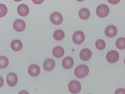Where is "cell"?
Returning a JSON list of instances; mask_svg holds the SVG:
<instances>
[{
	"label": "cell",
	"mask_w": 125,
	"mask_h": 94,
	"mask_svg": "<svg viewBox=\"0 0 125 94\" xmlns=\"http://www.w3.org/2000/svg\"><path fill=\"white\" fill-rule=\"evenodd\" d=\"M9 64L8 58L5 56H0V68L4 69L7 67Z\"/></svg>",
	"instance_id": "cell-19"
},
{
	"label": "cell",
	"mask_w": 125,
	"mask_h": 94,
	"mask_svg": "<svg viewBox=\"0 0 125 94\" xmlns=\"http://www.w3.org/2000/svg\"><path fill=\"white\" fill-rule=\"evenodd\" d=\"M95 45L98 49L102 50L105 48L106 44L104 41L102 39H99L96 41Z\"/></svg>",
	"instance_id": "cell-21"
},
{
	"label": "cell",
	"mask_w": 125,
	"mask_h": 94,
	"mask_svg": "<svg viewBox=\"0 0 125 94\" xmlns=\"http://www.w3.org/2000/svg\"><path fill=\"white\" fill-rule=\"evenodd\" d=\"M64 51L63 48L60 46H57L54 47L52 50V54L56 58H60L64 55Z\"/></svg>",
	"instance_id": "cell-16"
},
{
	"label": "cell",
	"mask_w": 125,
	"mask_h": 94,
	"mask_svg": "<svg viewBox=\"0 0 125 94\" xmlns=\"http://www.w3.org/2000/svg\"><path fill=\"white\" fill-rule=\"evenodd\" d=\"M74 64V60L71 57L68 56L64 58L62 62L63 67L66 69L71 68Z\"/></svg>",
	"instance_id": "cell-14"
},
{
	"label": "cell",
	"mask_w": 125,
	"mask_h": 94,
	"mask_svg": "<svg viewBox=\"0 0 125 94\" xmlns=\"http://www.w3.org/2000/svg\"><path fill=\"white\" fill-rule=\"evenodd\" d=\"M81 86L80 83L75 80L70 81L68 85V89L71 93L76 94L78 93L81 91Z\"/></svg>",
	"instance_id": "cell-3"
},
{
	"label": "cell",
	"mask_w": 125,
	"mask_h": 94,
	"mask_svg": "<svg viewBox=\"0 0 125 94\" xmlns=\"http://www.w3.org/2000/svg\"><path fill=\"white\" fill-rule=\"evenodd\" d=\"M85 35L83 33L80 31L75 32L73 34L72 40L73 42L77 44L82 43L85 39Z\"/></svg>",
	"instance_id": "cell-6"
},
{
	"label": "cell",
	"mask_w": 125,
	"mask_h": 94,
	"mask_svg": "<svg viewBox=\"0 0 125 94\" xmlns=\"http://www.w3.org/2000/svg\"><path fill=\"white\" fill-rule=\"evenodd\" d=\"M6 80L8 85L10 87H13L17 84L18 78L16 74L13 72H10L7 75Z\"/></svg>",
	"instance_id": "cell-8"
},
{
	"label": "cell",
	"mask_w": 125,
	"mask_h": 94,
	"mask_svg": "<svg viewBox=\"0 0 125 94\" xmlns=\"http://www.w3.org/2000/svg\"><path fill=\"white\" fill-rule=\"evenodd\" d=\"M4 84V81L3 78L0 76V87L2 86Z\"/></svg>",
	"instance_id": "cell-24"
},
{
	"label": "cell",
	"mask_w": 125,
	"mask_h": 94,
	"mask_svg": "<svg viewBox=\"0 0 125 94\" xmlns=\"http://www.w3.org/2000/svg\"><path fill=\"white\" fill-rule=\"evenodd\" d=\"M55 63L54 61L52 59H48L44 61L43 66L44 69L46 71H51L54 68Z\"/></svg>",
	"instance_id": "cell-12"
},
{
	"label": "cell",
	"mask_w": 125,
	"mask_h": 94,
	"mask_svg": "<svg viewBox=\"0 0 125 94\" xmlns=\"http://www.w3.org/2000/svg\"><path fill=\"white\" fill-rule=\"evenodd\" d=\"M109 11V8L107 5L104 4H101L97 8L96 13L99 17L104 18L108 15Z\"/></svg>",
	"instance_id": "cell-2"
},
{
	"label": "cell",
	"mask_w": 125,
	"mask_h": 94,
	"mask_svg": "<svg viewBox=\"0 0 125 94\" xmlns=\"http://www.w3.org/2000/svg\"><path fill=\"white\" fill-rule=\"evenodd\" d=\"M10 47L13 50L16 51H18L21 50L22 48V43L19 40L15 39L11 42Z\"/></svg>",
	"instance_id": "cell-15"
},
{
	"label": "cell",
	"mask_w": 125,
	"mask_h": 94,
	"mask_svg": "<svg viewBox=\"0 0 125 94\" xmlns=\"http://www.w3.org/2000/svg\"><path fill=\"white\" fill-rule=\"evenodd\" d=\"M114 94H125V89L123 88H118L115 91Z\"/></svg>",
	"instance_id": "cell-23"
},
{
	"label": "cell",
	"mask_w": 125,
	"mask_h": 94,
	"mask_svg": "<svg viewBox=\"0 0 125 94\" xmlns=\"http://www.w3.org/2000/svg\"><path fill=\"white\" fill-rule=\"evenodd\" d=\"M125 38L121 37L118 39L116 42V45L118 49H123L125 48Z\"/></svg>",
	"instance_id": "cell-20"
},
{
	"label": "cell",
	"mask_w": 125,
	"mask_h": 94,
	"mask_svg": "<svg viewBox=\"0 0 125 94\" xmlns=\"http://www.w3.org/2000/svg\"><path fill=\"white\" fill-rule=\"evenodd\" d=\"M28 70L29 74L32 77L37 76L40 74V67L35 64L30 65L28 68Z\"/></svg>",
	"instance_id": "cell-13"
},
{
	"label": "cell",
	"mask_w": 125,
	"mask_h": 94,
	"mask_svg": "<svg viewBox=\"0 0 125 94\" xmlns=\"http://www.w3.org/2000/svg\"><path fill=\"white\" fill-rule=\"evenodd\" d=\"M30 11L29 8L26 5L21 4L19 5L17 8V12L20 16L25 17L27 15Z\"/></svg>",
	"instance_id": "cell-11"
},
{
	"label": "cell",
	"mask_w": 125,
	"mask_h": 94,
	"mask_svg": "<svg viewBox=\"0 0 125 94\" xmlns=\"http://www.w3.org/2000/svg\"><path fill=\"white\" fill-rule=\"evenodd\" d=\"M117 32V28L116 26L113 25H110L106 28L105 30V35L109 37L115 36Z\"/></svg>",
	"instance_id": "cell-9"
},
{
	"label": "cell",
	"mask_w": 125,
	"mask_h": 94,
	"mask_svg": "<svg viewBox=\"0 0 125 94\" xmlns=\"http://www.w3.org/2000/svg\"></svg>",
	"instance_id": "cell-26"
},
{
	"label": "cell",
	"mask_w": 125,
	"mask_h": 94,
	"mask_svg": "<svg viewBox=\"0 0 125 94\" xmlns=\"http://www.w3.org/2000/svg\"><path fill=\"white\" fill-rule=\"evenodd\" d=\"M92 55V52L90 49L87 48H84L80 51V57L82 60L87 61L91 59Z\"/></svg>",
	"instance_id": "cell-10"
},
{
	"label": "cell",
	"mask_w": 125,
	"mask_h": 94,
	"mask_svg": "<svg viewBox=\"0 0 125 94\" xmlns=\"http://www.w3.org/2000/svg\"><path fill=\"white\" fill-rule=\"evenodd\" d=\"M53 36L55 40L60 41L63 39L65 36V34L62 30L58 29L54 32L53 34Z\"/></svg>",
	"instance_id": "cell-18"
},
{
	"label": "cell",
	"mask_w": 125,
	"mask_h": 94,
	"mask_svg": "<svg viewBox=\"0 0 125 94\" xmlns=\"http://www.w3.org/2000/svg\"><path fill=\"white\" fill-rule=\"evenodd\" d=\"M26 24L24 21L21 19L16 20L13 24V27L16 31L20 32L23 31L25 29Z\"/></svg>",
	"instance_id": "cell-7"
},
{
	"label": "cell",
	"mask_w": 125,
	"mask_h": 94,
	"mask_svg": "<svg viewBox=\"0 0 125 94\" xmlns=\"http://www.w3.org/2000/svg\"><path fill=\"white\" fill-rule=\"evenodd\" d=\"M89 69L86 65L82 64L78 66L75 69L74 73L75 76L79 78L85 77L88 74Z\"/></svg>",
	"instance_id": "cell-1"
},
{
	"label": "cell",
	"mask_w": 125,
	"mask_h": 94,
	"mask_svg": "<svg viewBox=\"0 0 125 94\" xmlns=\"http://www.w3.org/2000/svg\"><path fill=\"white\" fill-rule=\"evenodd\" d=\"M78 14L79 17L81 19L85 20L89 18L90 13L89 10L87 9L83 8L80 10Z\"/></svg>",
	"instance_id": "cell-17"
},
{
	"label": "cell",
	"mask_w": 125,
	"mask_h": 94,
	"mask_svg": "<svg viewBox=\"0 0 125 94\" xmlns=\"http://www.w3.org/2000/svg\"><path fill=\"white\" fill-rule=\"evenodd\" d=\"M50 18L52 24L56 25L61 24L63 20L62 14L57 12L52 13L50 16Z\"/></svg>",
	"instance_id": "cell-4"
},
{
	"label": "cell",
	"mask_w": 125,
	"mask_h": 94,
	"mask_svg": "<svg viewBox=\"0 0 125 94\" xmlns=\"http://www.w3.org/2000/svg\"><path fill=\"white\" fill-rule=\"evenodd\" d=\"M119 57V55L117 52L115 50H112L107 53L106 59L108 62L114 63L118 61Z\"/></svg>",
	"instance_id": "cell-5"
},
{
	"label": "cell",
	"mask_w": 125,
	"mask_h": 94,
	"mask_svg": "<svg viewBox=\"0 0 125 94\" xmlns=\"http://www.w3.org/2000/svg\"><path fill=\"white\" fill-rule=\"evenodd\" d=\"M18 94H29L27 91L23 90L20 91Z\"/></svg>",
	"instance_id": "cell-25"
},
{
	"label": "cell",
	"mask_w": 125,
	"mask_h": 94,
	"mask_svg": "<svg viewBox=\"0 0 125 94\" xmlns=\"http://www.w3.org/2000/svg\"><path fill=\"white\" fill-rule=\"evenodd\" d=\"M8 11L7 8L6 6L2 4H0V18L5 16Z\"/></svg>",
	"instance_id": "cell-22"
}]
</instances>
